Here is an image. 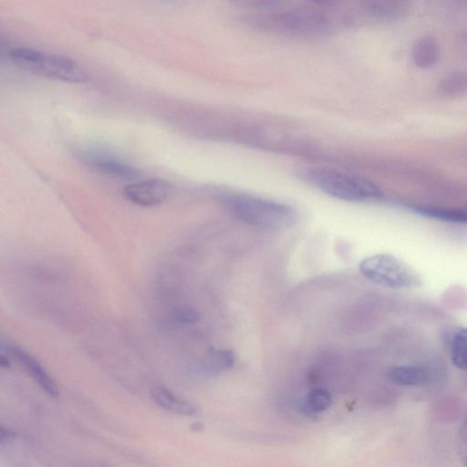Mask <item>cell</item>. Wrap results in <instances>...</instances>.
Instances as JSON below:
<instances>
[{
	"label": "cell",
	"mask_w": 467,
	"mask_h": 467,
	"mask_svg": "<svg viewBox=\"0 0 467 467\" xmlns=\"http://www.w3.org/2000/svg\"><path fill=\"white\" fill-rule=\"evenodd\" d=\"M304 179L337 199L348 202H373L384 196L382 189L361 176L328 167H310L303 173Z\"/></svg>",
	"instance_id": "obj_1"
},
{
	"label": "cell",
	"mask_w": 467,
	"mask_h": 467,
	"mask_svg": "<svg viewBox=\"0 0 467 467\" xmlns=\"http://www.w3.org/2000/svg\"><path fill=\"white\" fill-rule=\"evenodd\" d=\"M225 202L238 219L259 228L281 231L297 222L296 210L282 203L246 195L226 196Z\"/></svg>",
	"instance_id": "obj_2"
},
{
	"label": "cell",
	"mask_w": 467,
	"mask_h": 467,
	"mask_svg": "<svg viewBox=\"0 0 467 467\" xmlns=\"http://www.w3.org/2000/svg\"><path fill=\"white\" fill-rule=\"evenodd\" d=\"M10 56L21 67L50 79L72 83L88 80L84 70L65 56L30 48L13 49Z\"/></svg>",
	"instance_id": "obj_3"
},
{
	"label": "cell",
	"mask_w": 467,
	"mask_h": 467,
	"mask_svg": "<svg viewBox=\"0 0 467 467\" xmlns=\"http://www.w3.org/2000/svg\"><path fill=\"white\" fill-rule=\"evenodd\" d=\"M363 275L372 282L393 290H409L421 285V278L407 264L389 254L371 256L360 264Z\"/></svg>",
	"instance_id": "obj_4"
},
{
	"label": "cell",
	"mask_w": 467,
	"mask_h": 467,
	"mask_svg": "<svg viewBox=\"0 0 467 467\" xmlns=\"http://www.w3.org/2000/svg\"><path fill=\"white\" fill-rule=\"evenodd\" d=\"M170 184L160 179H151L128 186L123 195L129 202L143 207L157 206L164 203L171 193Z\"/></svg>",
	"instance_id": "obj_5"
},
{
	"label": "cell",
	"mask_w": 467,
	"mask_h": 467,
	"mask_svg": "<svg viewBox=\"0 0 467 467\" xmlns=\"http://www.w3.org/2000/svg\"><path fill=\"white\" fill-rule=\"evenodd\" d=\"M8 350L43 391L52 397L59 396L56 383L33 357L18 346H9Z\"/></svg>",
	"instance_id": "obj_6"
},
{
	"label": "cell",
	"mask_w": 467,
	"mask_h": 467,
	"mask_svg": "<svg viewBox=\"0 0 467 467\" xmlns=\"http://www.w3.org/2000/svg\"><path fill=\"white\" fill-rule=\"evenodd\" d=\"M84 162L101 173L124 178H135L138 171L126 163L102 153H86Z\"/></svg>",
	"instance_id": "obj_7"
},
{
	"label": "cell",
	"mask_w": 467,
	"mask_h": 467,
	"mask_svg": "<svg viewBox=\"0 0 467 467\" xmlns=\"http://www.w3.org/2000/svg\"><path fill=\"white\" fill-rule=\"evenodd\" d=\"M388 378L402 386H420L431 381V372L420 366L396 367L388 372Z\"/></svg>",
	"instance_id": "obj_8"
},
{
	"label": "cell",
	"mask_w": 467,
	"mask_h": 467,
	"mask_svg": "<svg viewBox=\"0 0 467 467\" xmlns=\"http://www.w3.org/2000/svg\"><path fill=\"white\" fill-rule=\"evenodd\" d=\"M151 396L157 405L174 414L192 415L196 413V408L193 405L167 388L156 387L152 390Z\"/></svg>",
	"instance_id": "obj_9"
},
{
	"label": "cell",
	"mask_w": 467,
	"mask_h": 467,
	"mask_svg": "<svg viewBox=\"0 0 467 467\" xmlns=\"http://www.w3.org/2000/svg\"><path fill=\"white\" fill-rule=\"evenodd\" d=\"M413 55L418 66L423 68L431 67L439 58V45L431 37L423 38L415 43Z\"/></svg>",
	"instance_id": "obj_10"
},
{
	"label": "cell",
	"mask_w": 467,
	"mask_h": 467,
	"mask_svg": "<svg viewBox=\"0 0 467 467\" xmlns=\"http://www.w3.org/2000/svg\"><path fill=\"white\" fill-rule=\"evenodd\" d=\"M453 364L460 370L467 371V329H457L450 344Z\"/></svg>",
	"instance_id": "obj_11"
},
{
	"label": "cell",
	"mask_w": 467,
	"mask_h": 467,
	"mask_svg": "<svg viewBox=\"0 0 467 467\" xmlns=\"http://www.w3.org/2000/svg\"><path fill=\"white\" fill-rule=\"evenodd\" d=\"M332 404L329 393L324 389H314L309 393L303 405L302 412L307 416H315L324 412Z\"/></svg>",
	"instance_id": "obj_12"
},
{
	"label": "cell",
	"mask_w": 467,
	"mask_h": 467,
	"mask_svg": "<svg viewBox=\"0 0 467 467\" xmlns=\"http://www.w3.org/2000/svg\"><path fill=\"white\" fill-rule=\"evenodd\" d=\"M417 212L425 216L448 222L467 224V209L418 207Z\"/></svg>",
	"instance_id": "obj_13"
},
{
	"label": "cell",
	"mask_w": 467,
	"mask_h": 467,
	"mask_svg": "<svg viewBox=\"0 0 467 467\" xmlns=\"http://www.w3.org/2000/svg\"><path fill=\"white\" fill-rule=\"evenodd\" d=\"M441 91L445 94H461L467 91V74L453 72L446 76L440 86Z\"/></svg>",
	"instance_id": "obj_14"
},
{
	"label": "cell",
	"mask_w": 467,
	"mask_h": 467,
	"mask_svg": "<svg viewBox=\"0 0 467 467\" xmlns=\"http://www.w3.org/2000/svg\"><path fill=\"white\" fill-rule=\"evenodd\" d=\"M175 319L182 324H194L199 320V312L194 308L184 306L174 310Z\"/></svg>",
	"instance_id": "obj_15"
},
{
	"label": "cell",
	"mask_w": 467,
	"mask_h": 467,
	"mask_svg": "<svg viewBox=\"0 0 467 467\" xmlns=\"http://www.w3.org/2000/svg\"><path fill=\"white\" fill-rule=\"evenodd\" d=\"M211 362L218 369H228L235 363V357L229 350H217L212 355Z\"/></svg>",
	"instance_id": "obj_16"
},
{
	"label": "cell",
	"mask_w": 467,
	"mask_h": 467,
	"mask_svg": "<svg viewBox=\"0 0 467 467\" xmlns=\"http://www.w3.org/2000/svg\"><path fill=\"white\" fill-rule=\"evenodd\" d=\"M374 11L381 16L396 17L405 14L407 10L402 4L386 3L376 5Z\"/></svg>",
	"instance_id": "obj_17"
},
{
	"label": "cell",
	"mask_w": 467,
	"mask_h": 467,
	"mask_svg": "<svg viewBox=\"0 0 467 467\" xmlns=\"http://www.w3.org/2000/svg\"><path fill=\"white\" fill-rule=\"evenodd\" d=\"M458 449L464 467H467V413L459 429Z\"/></svg>",
	"instance_id": "obj_18"
},
{
	"label": "cell",
	"mask_w": 467,
	"mask_h": 467,
	"mask_svg": "<svg viewBox=\"0 0 467 467\" xmlns=\"http://www.w3.org/2000/svg\"><path fill=\"white\" fill-rule=\"evenodd\" d=\"M0 366H2V367L4 368H10L11 363L6 357L3 356L2 357H0Z\"/></svg>",
	"instance_id": "obj_19"
}]
</instances>
